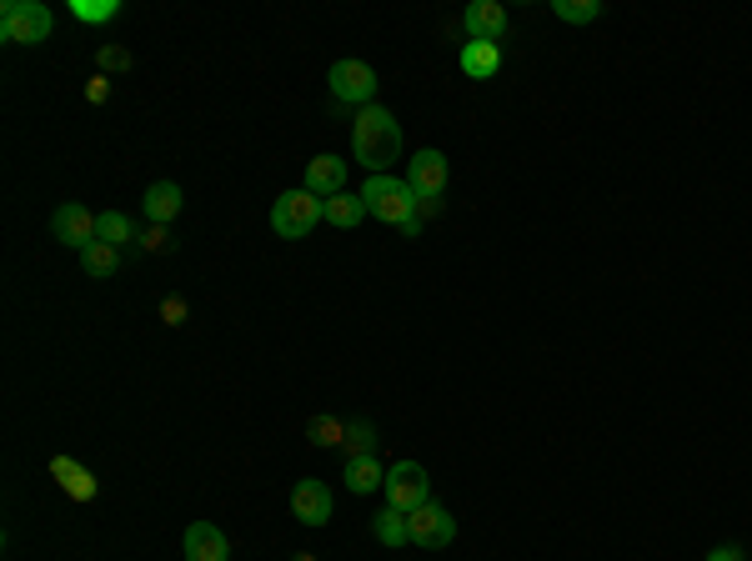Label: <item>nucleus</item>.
I'll list each match as a JSON object with an SVG mask.
<instances>
[{
    "mask_svg": "<svg viewBox=\"0 0 752 561\" xmlns=\"http://www.w3.org/2000/svg\"><path fill=\"white\" fill-rule=\"evenodd\" d=\"M136 246H141V251H166V246H171V236H166V226H146L141 236H136Z\"/></svg>",
    "mask_w": 752,
    "mask_h": 561,
    "instance_id": "obj_29",
    "label": "nucleus"
},
{
    "mask_svg": "<svg viewBox=\"0 0 752 561\" xmlns=\"http://www.w3.org/2000/svg\"><path fill=\"white\" fill-rule=\"evenodd\" d=\"M51 476L71 501H96V476H91L76 456H51Z\"/></svg>",
    "mask_w": 752,
    "mask_h": 561,
    "instance_id": "obj_14",
    "label": "nucleus"
},
{
    "mask_svg": "<svg viewBox=\"0 0 752 561\" xmlns=\"http://www.w3.org/2000/svg\"><path fill=\"white\" fill-rule=\"evenodd\" d=\"M96 65H100V76H120V71H131V51L126 45H100Z\"/></svg>",
    "mask_w": 752,
    "mask_h": 561,
    "instance_id": "obj_27",
    "label": "nucleus"
},
{
    "mask_svg": "<svg viewBox=\"0 0 752 561\" xmlns=\"http://www.w3.org/2000/svg\"><path fill=\"white\" fill-rule=\"evenodd\" d=\"M321 221H327V201H321V195H311L306 186H301V191L276 195V205H272V231H276L282 241L311 236Z\"/></svg>",
    "mask_w": 752,
    "mask_h": 561,
    "instance_id": "obj_3",
    "label": "nucleus"
},
{
    "mask_svg": "<svg viewBox=\"0 0 752 561\" xmlns=\"http://www.w3.org/2000/svg\"><path fill=\"white\" fill-rule=\"evenodd\" d=\"M406 186H412L416 195H442L447 191V156L442 151H416L412 161H406Z\"/></svg>",
    "mask_w": 752,
    "mask_h": 561,
    "instance_id": "obj_11",
    "label": "nucleus"
},
{
    "mask_svg": "<svg viewBox=\"0 0 752 561\" xmlns=\"http://www.w3.org/2000/svg\"><path fill=\"white\" fill-rule=\"evenodd\" d=\"M341 452H347V462L351 456H371L377 452V426H371V421H347V442H341Z\"/></svg>",
    "mask_w": 752,
    "mask_h": 561,
    "instance_id": "obj_23",
    "label": "nucleus"
},
{
    "mask_svg": "<svg viewBox=\"0 0 752 561\" xmlns=\"http://www.w3.org/2000/svg\"><path fill=\"white\" fill-rule=\"evenodd\" d=\"M361 201H367V216L386 221V226H396V231H402L416 211V191L406 186V176H367Z\"/></svg>",
    "mask_w": 752,
    "mask_h": 561,
    "instance_id": "obj_2",
    "label": "nucleus"
},
{
    "mask_svg": "<svg viewBox=\"0 0 752 561\" xmlns=\"http://www.w3.org/2000/svg\"><path fill=\"white\" fill-rule=\"evenodd\" d=\"M161 321L166 326H181L186 321V301H181V296H166V301H161Z\"/></svg>",
    "mask_w": 752,
    "mask_h": 561,
    "instance_id": "obj_30",
    "label": "nucleus"
},
{
    "mask_svg": "<svg viewBox=\"0 0 752 561\" xmlns=\"http://www.w3.org/2000/svg\"><path fill=\"white\" fill-rule=\"evenodd\" d=\"M181 547H186V561H231V541L216 521H191Z\"/></svg>",
    "mask_w": 752,
    "mask_h": 561,
    "instance_id": "obj_9",
    "label": "nucleus"
},
{
    "mask_svg": "<svg viewBox=\"0 0 752 561\" xmlns=\"http://www.w3.org/2000/svg\"><path fill=\"white\" fill-rule=\"evenodd\" d=\"M306 436L317 446H341L347 442V421H337V416H311L306 421Z\"/></svg>",
    "mask_w": 752,
    "mask_h": 561,
    "instance_id": "obj_25",
    "label": "nucleus"
},
{
    "mask_svg": "<svg viewBox=\"0 0 752 561\" xmlns=\"http://www.w3.org/2000/svg\"><path fill=\"white\" fill-rule=\"evenodd\" d=\"M296 561H317V557H311V551H301V557H296Z\"/></svg>",
    "mask_w": 752,
    "mask_h": 561,
    "instance_id": "obj_32",
    "label": "nucleus"
},
{
    "mask_svg": "<svg viewBox=\"0 0 752 561\" xmlns=\"http://www.w3.org/2000/svg\"><path fill=\"white\" fill-rule=\"evenodd\" d=\"M462 71L472 81H487L501 71V45H487V41H467L462 45Z\"/></svg>",
    "mask_w": 752,
    "mask_h": 561,
    "instance_id": "obj_17",
    "label": "nucleus"
},
{
    "mask_svg": "<svg viewBox=\"0 0 752 561\" xmlns=\"http://www.w3.org/2000/svg\"><path fill=\"white\" fill-rule=\"evenodd\" d=\"M371 537L382 541V547H406V541H412V531H406V511L386 507L382 517L371 521Z\"/></svg>",
    "mask_w": 752,
    "mask_h": 561,
    "instance_id": "obj_19",
    "label": "nucleus"
},
{
    "mask_svg": "<svg viewBox=\"0 0 752 561\" xmlns=\"http://www.w3.org/2000/svg\"><path fill=\"white\" fill-rule=\"evenodd\" d=\"M96 241H106V246H126V241H136L131 231V216H120V211H100L96 216Z\"/></svg>",
    "mask_w": 752,
    "mask_h": 561,
    "instance_id": "obj_21",
    "label": "nucleus"
},
{
    "mask_svg": "<svg viewBox=\"0 0 752 561\" xmlns=\"http://www.w3.org/2000/svg\"><path fill=\"white\" fill-rule=\"evenodd\" d=\"M341 481H347L351 497L382 491V486H386V466H382V456H377V452H371V456H351V462H347V476H341Z\"/></svg>",
    "mask_w": 752,
    "mask_h": 561,
    "instance_id": "obj_16",
    "label": "nucleus"
},
{
    "mask_svg": "<svg viewBox=\"0 0 752 561\" xmlns=\"http://www.w3.org/2000/svg\"><path fill=\"white\" fill-rule=\"evenodd\" d=\"M71 15L86 25H100V21H116L120 15V0H71Z\"/></svg>",
    "mask_w": 752,
    "mask_h": 561,
    "instance_id": "obj_24",
    "label": "nucleus"
},
{
    "mask_svg": "<svg viewBox=\"0 0 752 561\" xmlns=\"http://www.w3.org/2000/svg\"><path fill=\"white\" fill-rule=\"evenodd\" d=\"M55 15L45 11L41 0H6L0 6V41L6 45H41L51 35Z\"/></svg>",
    "mask_w": 752,
    "mask_h": 561,
    "instance_id": "obj_4",
    "label": "nucleus"
},
{
    "mask_svg": "<svg viewBox=\"0 0 752 561\" xmlns=\"http://www.w3.org/2000/svg\"><path fill=\"white\" fill-rule=\"evenodd\" d=\"M331 96L341 100V106H357V110H367V106H377V71H371L367 61H337L331 65Z\"/></svg>",
    "mask_w": 752,
    "mask_h": 561,
    "instance_id": "obj_5",
    "label": "nucleus"
},
{
    "mask_svg": "<svg viewBox=\"0 0 752 561\" xmlns=\"http://www.w3.org/2000/svg\"><path fill=\"white\" fill-rule=\"evenodd\" d=\"M51 231H55V241H66L71 251H86V246H96V211H86L81 201H66L51 216Z\"/></svg>",
    "mask_w": 752,
    "mask_h": 561,
    "instance_id": "obj_8",
    "label": "nucleus"
},
{
    "mask_svg": "<svg viewBox=\"0 0 752 561\" xmlns=\"http://www.w3.org/2000/svg\"><path fill=\"white\" fill-rule=\"evenodd\" d=\"M552 15L568 25H587L602 15V0H552Z\"/></svg>",
    "mask_w": 752,
    "mask_h": 561,
    "instance_id": "obj_22",
    "label": "nucleus"
},
{
    "mask_svg": "<svg viewBox=\"0 0 752 561\" xmlns=\"http://www.w3.org/2000/svg\"><path fill=\"white\" fill-rule=\"evenodd\" d=\"M386 507L396 511H416L422 501H432V476H426L422 462H392V472H386Z\"/></svg>",
    "mask_w": 752,
    "mask_h": 561,
    "instance_id": "obj_6",
    "label": "nucleus"
},
{
    "mask_svg": "<svg viewBox=\"0 0 752 561\" xmlns=\"http://www.w3.org/2000/svg\"><path fill=\"white\" fill-rule=\"evenodd\" d=\"M361 216H367V201H361V191H341V195H331V201H327V226L351 231V226H361Z\"/></svg>",
    "mask_w": 752,
    "mask_h": 561,
    "instance_id": "obj_18",
    "label": "nucleus"
},
{
    "mask_svg": "<svg viewBox=\"0 0 752 561\" xmlns=\"http://www.w3.org/2000/svg\"><path fill=\"white\" fill-rule=\"evenodd\" d=\"M467 35L472 41H487V45H501V35H507V6H497V0H472L467 6Z\"/></svg>",
    "mask_w": 752,
    "mask_h": 561,
    "instance_id": "obj_12",
    "label": "nucleus"
},
{
    "mask_svg": "<svg viewBox=\"0 0 752 561\" xmlns=\"http://www.w3.org/2000/svg\"><path fill=\"white\" fill-rule=\"evenodd\" d=\"M306 191L311 195H321V201H331V195H341L347 191V161L341 156H311L306 161Z\"/></svg>",
    "mask_w": 752,
    "mask_h": 561,
    "instance_id": "obj_13",
    "label": "nucleus"
},
{
    "mask_svg": "<svg viewBox=\"0 0 752 561\" xmlns=\"http://www.w3.org/2000/svg\"><path fill=\"white\" fill-rule=\"evenodd\" d=\"M432 216H442V195H416V211H412V221L402 226V236H422Z\"/></svg>",
    "mask_w": 752,
    "mask_h": 561,
    "instance_id": "obj_26",
    "label": "nucleus"
},
{
    "mask_svg": "<svg viewBox=\"0 0 752 561\" xmlns=\"http://www.w3.org/2000/svg\"><path fill=\"white\" fill-rule=\"evenodd\" d=\"M292 517L301 521V527H327L331 521V491L321 481H296L292 486Z\"/></svg>",
    "mask_w": 752,
    "mask_h": 561,
    "instance_id": "obj_10",
    "label": "nucleus"
},
{
    "mask_svg": "<svg viewBox=\"0 0 752 561\" xmlns=\"http://www.w3.org/2000/svg\"><path fill=\"white\" fill-rule=\"evenodd\" d=\"M708 561H748V557H742V551L738 547H718V551H712V557Z\"/></svg>",
    "mask_w": 752,
    "mask_h": 561,
    "instance_id": "obj_31",
    "label": "nucleus"
},
{
    "mask_svg": "<svg viewBox=\"0 0 752 561\" xmlns=\"http://www.w3.org/2000/svg\"><path fill=\"white\" fill-rule=\"evenodd\" d=\"M141 211H146V221H151V226H171V221L181 216V186H176V181H156V186H146Z\"/></svg>",
    "mask_w": 752,
    "mask_h": 561,
    "instance_id": "obj_15",
    "label": "nucleus"
},
{
    "mask_svg": "<svg viewBox=\"0 0 752 561\" xmlns=\"http://www.w3.org/2000/svg\"><path fill=\"white\" fill-rule=\"evenodd\" d=\"M81 266H86V276L106 280V276H116V271H120V251L106 246V241H96V246L81 251Z\"/></svg>",
    "mask_w": 752,
    "mask_h": 561,
    "instance_id": "obj_20",
    "label": "nucleus"
},
{
    "mask_svg": "<svg viewBox=\"0 0 752 561\" xmlns=\"http://www.w3.org/2000/svg\"><path fill=\"white\" fill-rule=\"evenodd\" d=\"M351 151L357 166H367L371 176H392V161H402V126L386 106H367L351 116Z\"/></svg>",
    "mask_w": 752,
    "mask_h": 561,
    "instance_id": "obj_1",
    "label": "nucleus"
},
{
    "mask_svg": "<svg viewBox=\"0 0 752 561\" xmlns=\"http://www.w3.org/2000/svg\"><path fill=\"white\" fill-rule=\"evenodd\" d=\"M86 100H91V106H106V100H110V76H100V71H96V76L86 81Z\"/></svg>",
    "mask_w": 752,
    "mask_h": 561,
    "instance_id": "obj_28",
    "label": "nucleus"
},
{
    "mask_svg": "<svg viewBox=\"0 0 752 561\" xmlns=\"http://www.w3.org/2000/svg\"><path fill=\"white\" fill-rule=\"evenodd\" d=\"M406 531H412V547L442 551V547H452V537H457V521H452V511L432 497V501H422L416 511H406Z\"/></svg>",
    "mask_w": 752,
    "mask_h": 561,
    "instance_id": "obj_7",
    "label": "nucleus"
}]
</instances>
